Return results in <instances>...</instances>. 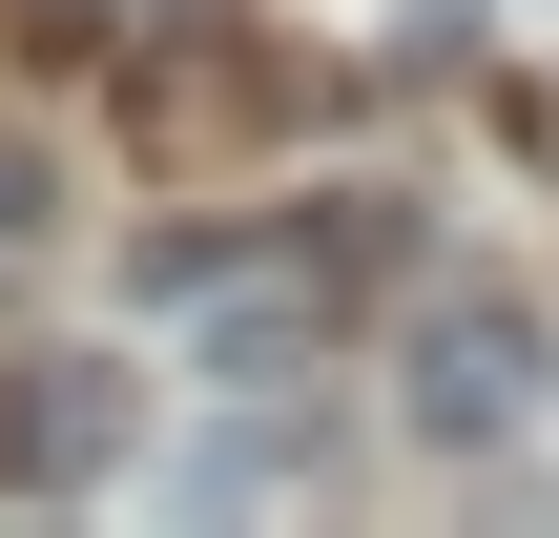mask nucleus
<instances>
[{
	"mask_svg": "<svg viewBox=\"0 0 559 538\" xmlns=\"http://www.w3.org/2000/svg\"><path fill=\"white\" fill-rule=\"evenodd\" d=\"M539 415V311L519 290H436L415 311V435H519Z\"/></svg>",
	"mask_w": 559,
	"mask_h": 538,
	"instance_id": "f257e3e1",
	"label": "nucleus"
},
{
	"mask_svg": "<svg viewBox=\"0 0 559 538\" xmlns=\"http://www.w3.org/2000/svg\"><path fill=\"white\" fill-rule=\"evenodd\" d=\"M124 456V373L104 352H41V394H21V477H104Z\"/></svg>",
	"mask_w": 559,
	"mask_h": 538,
	"instance_id": "f03ea898",
	"label": "nucleus"
},
{
	"mask_svg": "<svg viewBox=\"0 0 559 538\" xmlns=\"http://www.w3.org/2000/svg\"><path fill=\"white\" fill-rule=\"evenodd\" d=\"M41 228H62V166H41V145L0 124V249H41Z\"/></svg>",
	"mask_w": 559,
	"mask_h": 538,
	"instance_id": "7ed1b4c3",
	"label": "nucleus"
}]
</instances>
